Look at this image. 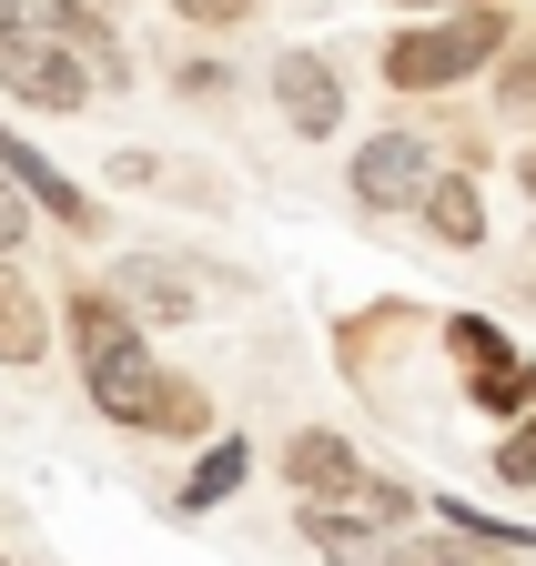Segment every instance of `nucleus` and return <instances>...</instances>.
Here are the masks:
<instances>
[{"label":"nucleus","instance_id":"obj_1","mask_svg":"<svg viewBox=\"0 0 536 566\" xmlns=\"http://www.w3.org/2000/svg\"><path fill=\"white\" fill-rule=\"evenodd\" d=\"M516 41V11L496 0V11H425V21H395L375 71H385V92H406V102H435V92H465V82H486V71L506 61Z\"/></svg>","mask_w":536,"mask_h":566},{"label":"nucleus","instance_id":"obj_2","mask_svg":"<svg viewBox=\"0 0 536 566\" xmlns=\"http://www.w3.org/2000/svg\"><path fill=\"white\" fill-rule=\"evenodd\" d=\"M82 395H92V415L132 424V436H172V446H213L223 436V424H213V395L192 385V375H172L162 354H153V334L92 354V365H82Z\"/></svg>","mask_w":536,"mask_h":566},{"label":"nucleus","instance_id":"obj_3","mask_svg":"<svg viewBox=\"0 0 536 566\" xmlns=\"http://www.w3.org/2000/svg\"><path fill=\"white\" fill-rule=\"evenodd\" d=\"M0 92H11L21 112H41V122H72V112H92V102H102L92 61H82L72 41H51L41 21L0 31Z\"/></svg>","mask_w":536,"mask_h":566},{"label":"nucleus","instance_id":"obj_4","mask_svg":"<svg viewBox=\"0 0 536 566\" xmlns=\"http://www.w3.org/2000/svg\"><path fill=\"white\" fill-rule=\"evenodd\" d=\"M435 334H445L455 385H465V405H476V415H536V354H526L516 334H496L486 314H445Z\"/></svg>","mask_w":536,"mask_h":566},{"label":"nucleus","instance_id":"obj_5","mask_svg":"<svg viewBox=\"0 0 536 566\" xmlns=\"http://www.w3.org/2000/svg\"><path fill=\"white\" fill-rule=\"evenodd\" d=\"M435 172H445V153H435L425 132H365L355 163H345V192H355L365 212H416Z\"/></svg>","mask_w":536,"mask_h":566},{"label":"nucleus","instance_id":"obj_6","mask_svg":"<svg viewBox=\"0 0 536 566\" xmlns=\"http://www.w3.org/2000/svg\"><path fill=\"white\" fill-rule=\"evenodd\" d=\"M365 446L345 436V424H294L284 436V485H294V506H355L365 495Z\"/></svg>","mask_w":536,"mask_h":566},{"label":"nucleus","instance_id":"obj_7","mask_svg":"<svg viewBox=\"0 0 536 566\" xmlns=\"http://www.w3.org/2000/svg\"><path fill=\"white\" fill-rule=\"evenodd\" d=\"M274 112L294 142H345V82H334V61L324 51H274Z\"/></svg>","mask_w":536,"mask_h":566},{"label":"nucleus","instance_id":"obj_8","mask_svg":"<svg viewBox=\"0 0 536 566\" xmlns=\"http://www.w3.org/2000/svg\"><path fill=\"white\" fill-rule=\"evenodd\" d=\"M0 172H11V182H21V192L41 202V223H61V233H82V243L102 233V202H92V192H82L72 172H61V163L41 153V142H21L11 122H0Z\"/></svg>","mask_w":536,"mask_h":566},{"label":"nucleus","instance_id":"obj_9","mask_svg":"<svg viewBox=\"0 0 536 566\" xmlns=\"http://www.w3.org/2000/svg\"><path fill=\"white\" fill-rule=\"evenodd\" d=\"M31 21H41L51 41H72V51L92 61L102 92H132V41H122V21H112V0H31Z\"/></svg>","mask_w":536,"mask_h":566},{"label":"nucleus","instance_id":"obj_10","mask_svg":"<svg viewBox=\"0 0 536 566\" xmlns=\"http://www.w3.org/2000/svg\"><path fill=\"white\" fill-rule=\"evenodd\" d=\"M112 294H122L132 314H143V324H192V314H203V283H192L172 253H153V243L112 263Z\"/></svg>","mask_w":536,"mask_h":566},{"label":"nucleus","instance_id":"obj_11","mask_svg":"<svg viewBox=\"0 0 536 566\" xmlns=\"http://www.w3.org/2000/svg\"><path fill=\"white\" fill-rule=\"evenodd\" d=\"M51 344H61V314L21 283V263H0V365L31 375V365H51Z\"/></svg>","mask_w":536,"mask_h":566},{"label":"nucleus","instance_id":"obj_12","mask_svg":"<svg viewBox=\"0 0 536 566\" xmlns=\"http://www.w3.org/2000/svg\"><path fill=\"white\" fill-rule=\"evenodd\" d=\"M416 223L435 233V253H486V192H476V172H435L425 182V202H416Z\"/></svg>","mask_w":536,"mask_h":566},{"label":"nucleus","instance_id":"obj_13","mask_svg":"<svg viewBox=\"0 0 536 566\" xmlns=\"http://www.w3.org/2000/svg\"><path fill=\"white\" fill-rule=\"evenodd\" d=\"M294 536L324 556V566H395V536L355 506H294Z\"/></svg>","mask_w":536,"mask_h":566},{"label":"nucleus","instance_id":"obj_14","mask_svg":"<svg viewBox=\"0 0 536 566\" xmlns=\"http://www.w3.org/2000/svg\"><path fill=\"white\" fill-rule=\"evenodd\" d=\"M132 334H153V324L132 314L112 283H72V294H61V344H72L82 365H92V354H112V344H132Z\"/></svg>","mask_w":536,"mask_h":566},{"label":"nucleus","instance_id":"obj_15","mask_svg":"<svg viewBox=\"0 0 536 566\" xmlns=\"http://www.w3.org/2000/svg\"><path fill=\"white\" fill-rule=\"evenodd\" d=\"M243 485H253V436H233V424H223L213 446H192V475H182L172 506H182V516H213V506H233Z\"/></svg>","mask_w":536,"mask_h":566},{"label":"nucleus","instance_id":"obj_16","mask_svg":"<svg viewBox=\"0 0 536 566\" xmlns=\"http://www.w3.org/2000/svg\"><path fill=\"white\" fill-rule=\"evenodd\" d=\"M395 566H526V556H506V546H476V536H455V526H406L395 536Z\"/></svg>","mask_w":536,"mask_h":566},{"label":"nucleus","instance_id":"obj_17","mask_svg":"<svg viewBox=\"0 0 536 566\" xmlns=\"http://www.w3.org/2000/svg\"><path fill=\"white\" fill-rule=\"evenodd\" d=\"M435 526L476 536V546H506V556H536V526H516V516H486L476 495H435Z\"/></svg>","mask_w":536,"mask_h":566},{"label":"nucleus","instance_id":"obj_18","mask_svg":"<svg viewBox=\"0 0 536 566\" xmlns=\"http://www.w3.org/2000/svg\"><path fill=\"white\" fill-rule=\"evenodd\" d=\"M486 82H496V112L526 122V112H536V41H506V61L486 71Z\"/></svg>","mask_w":536,"mask_h":566},{"label":"nucleus","instance_id":"obj_19","mask_svg":"<svg viewBox=\"0 0 536 566\" xmlns=\"http://www.w3.org/2000/svg\"><path fill=\"white\" fill-rule=\"evenodd\" d=\"M486 465H496V485H516V495H536V415H526V424H506V436H496V455H486Z\"/></svg>","mask_w":536,"mask_h":566},{"label":"nucleus","instance_id":"obj_20","mask_svg":"<svg viewBox=\"0 0 536 566\" xmlns=\"http://www.w3.org/2000/svg\"><path fill=\"white\" fill-rule=\"evenodd\" d=\"M355 516H375L385 536H406V526H416V485H395V475H365V495H355Z\"/></svg>","mask_w":536,"mask_h":566},{"label":"nucleus","instance_id":"obj_21","mask_svg":"<svg viewBox=\"0 0 536 566\" xmlns=\"http://www.w3.org/2000/svg\"><path fill=\"white\" fill-rule=\"evenodd\" d=\"M102 182H112V192H162V182H172V163H162V153H143V142H122V153L102 163Z\"/></svg>","mask_w":536,"mask_h":566},{"label":"nucleus","instance_id":"obj_22","mask_svg":"<svg viewBox=\"0 0 536 566\" xmlns=\"http://www.w3.org/2000/svg\"><path fill=\"white\" fill-rule=\"evenodd\" d=\"M162 11H172L182 31H243V21L263 11V0H162Z\"/></svg>","mask_w":536,"mask_h":566},{"label":"nucleus","instance_id":"obj_23","mask_svg":"<svg viewBox=\"0 0 536 566\" xmlns=\"http://www.w3.org/2000/svg\"><path fill=\"white\" fill-rule=\"evenodd\" d=\"M31 233H41V202H31V192H21L11 172H0V263H11V253H21Z\"/></svg>","mask_w":536,"mask_h":566},{"label":"nucleus","instance_id":"obj_24","mask_svg":"<svg viewBox=\"0 0 536 566\" xmlns=\"http://www.w3.org/2000/svg\"><path fill=\"white\" fill-rule=\"evenodd\" d=\"M172 92H182V102H223V92H233V71H223L213 51H182V61H172Z\"/></svg>","mask_w":536,"mask_h":566},{"label":"nucleus","instance_id":"obj_25","mask_svg":"<svg viewBox=\"0 0 536 566\" xmlns=\"http://www.w3.org/2000/svg\"><path fill=\"white\" fill-rule=\"evenodd\" d=\"M395 11H416V21H425V11H496V0H395Z\"/></svg>","mask_w":536,"mask_h":566},{"label":"nucleus","instance_id":"obj_26","mask_svg":"<svg viewBox=\"0 0 536 566\" xmlns=\"http://www.w3.org/2000/svg\"><path fill=\"white\" fill-rule=\"evenodd\" d=\"M516 192L536 202V142H526V153H516Z\"/></svg>","mask_w":536,"mask_h":566},{"label":"nucleus","instance_id":"obj_27","mask_svg":"<svg viewBox=\"0 0 536 566\" xmlns=\"http://www.w3.org/2000/svg\"><path fill=\"white\" fill-rule=\"evenodd\" d=\"M31 21V0H0V31H21Z\"/></svg>","mask_w":536,"mask_h":566},{"label":"nucleus","instance_id":"obj_28","mask_svg":"<svg viewBox=\"0 0 536 566\" xmlns=\"http://www.w3.org/2000/svg\"><path fill=\"white\" fill-rule=\"evenodd\" d=\"M0 566H11V556H0Z\"/></svg>","mask_w":536,"mask_h":566}]
</instances>
